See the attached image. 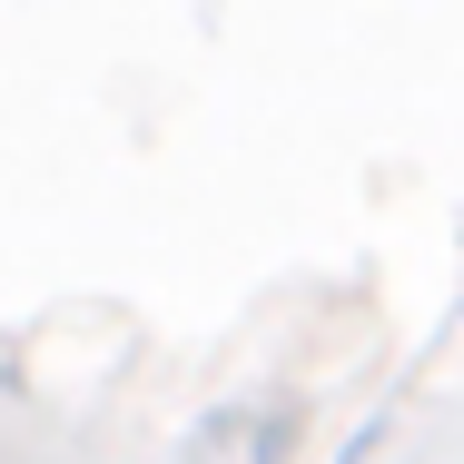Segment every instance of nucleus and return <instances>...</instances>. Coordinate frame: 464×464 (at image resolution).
<instances>
[]
</instances>
